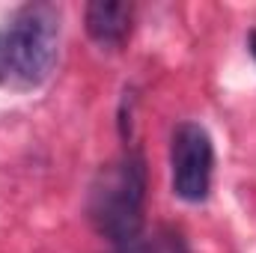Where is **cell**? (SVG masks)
Returning <instances> with one entry per match:
<instances>
[{"label":"cell","instance_id":"cell-1","mask_svg":"<svg viewBox=\"0 0 256 253\" xmlns=\"http://www.w3.org/2000/svg\"><path fill=\"white\" fill-rule=\"evenodd\" d=\"M86 214L114 253H155L143 232L146 161L137 149H126L96 173L86 196Z\"/></svg>","mask_w":256,"mask_h":253},{"label":"cell","instance_id":"cell-4","mask_svg":"<svg viewBox=\"0 0 256 253\" xmlns=\"http://www.w3.org/2000/svg\"><path fill=\"white\" fill-rule=\"evenodd\" d=\"M86 21V33L98 48L116 51L126 45L131 36V21H134V6L131 3H120V0H96L86 6L84 12Z\"/></svg>","mask_w":256,"mask_h":253},{"label":"cell","instance_id":"cell-5","mask_svg":"<svg viewBox=\"0 0 256 253\" xmlns=\"http://www.w3.org/2000/svg\"><path fill=\"white\" fill-rule=\"evenodd\" d=\"M248 42H250V54H254V57H256V30H254V33H250V39H248Z\"/></svg>","mask_w":256,"mask_h":253},{"label":"cell","instance_id":"cell-3","mask_svg":"<svg viewBox=\"0 0 256 253\" xmlns=\"http://www.w3.org/2000/svg\"><path fill=\"white\" fill-rule=\"evenodd\" d=\"M173 194L185 202H202L214 176V143L200 122H179L170 134Z\"/></svg>","mask_w":256,"mask_h":253},{"label":"cell","instance_id":"cell-2","mask_svg":"<svg viewBox=\"0 0 256 253\" xmlns=\"http://www.w3.org/2000/svg\"><path fill=\"white\" fill-rule=\"evenodd\" d=\"M60 9L54 3L21 6L0 30V86H39L57 63Z\"/></svg>","mask_w":256,"mask_h":253}]
</instances>
